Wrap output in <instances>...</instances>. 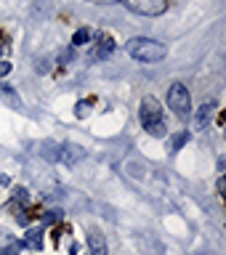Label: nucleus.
<instances>
[{
    "label": "nucleus",
    "mask_w": 226,
    "mask_h": 255,
    "mask_svg": "<svg viewBox=\"0 0 226 255\" xmlns=\"http://www.w3.org/2000/svg\"><path fill=\"white\" fill-rule=\"evenodd\" d=\"M128 11L139 16H163L168 11V0H123Z\"/></svg>",
    "instance_id": "4"
},
{
    "label": "nucleus",
    "mask_w": 226,
    "mask_h": 255,
    "mask_svg": "<svg viewBox=\"0 0 226 255\" xmlns=\"http://www.w3.org/2000/svg\"><path fill=\"white\" fill-rule=\"evenodd\" d=\"M168 107H171V112L176 117H189L192 115V93L187 85L181 83H173L171 91H168Z\"/></svg>",
    "instance_id": "3"
},
{
    "label": "nucleus",
    "mask_w": 226,
    "mask_h": 255,
    "mask_svg": "<svg viewBox=\"0 0 226 255\" xmlns=\"http://www.w3.org/2000/svg\"><path fill=\"white\" fill-rule=\"evenodd\" d=\"M187 141H189V133H176V135H173V141H171V149H173V151H179Z\"/></svg>",
    "instance_id": "12"
},
{
    "label": "nucleus",
    "mask_w": 226,
    "mask_h": 255,
    "mask_svg": "<svg viewBox=\"0 0 226 255\" xmlns=\"http://www.w3.org/2000/svg\"><path fill=\"white\" fill-rule=\"evenodd\" d=\"M21 247H24V242H19L13 234L0 229V255H19Z\"/></svg>",
    "instance_id": "5"
},
{
    "label": "nucleus",
    "mask_w": 226,
    "mask_h": 255,
    "mask_svg": "<svg viewBox=\"0 0 226 255\" xmlns=\"http://www.w3.org/2000/svg\"><path fill=\"white\" fill-rule=\"evenodd\" d=\"M139 117H141V125L144 130L155 138H163L168 135V125H165V117H163V107L155 96H144L141 99V109H139Z\"/></svg>",
    "instance_id": "2"
},
{
    "label": "nucleus",
    "mask_w": 226,
    "mask_h": 255,
    "mask_svg": "<svg viewBox=\"0 0 226 255\" xmlns=\"http://www.w3.org/2000/svg\"><path fill=\"white\" fill-rule=\"evenodd\" d=\"M88 247H91V255H107V239L99 231H91L88 234Z\"/></svg>",
    "instance_id": "6"
},
{
    "label": "nucleus",
    "mask_w": 226,
    "mask_h": 255,
    "mask_svg": "<svg viewBox=\"0 0 226 255\" xmlns=\"http://www.w3.org/2000/svg\"><path fill=\"white\" fill-rule=\"evenodd\" d=\"M125 51H128L131 59L141 61V64H157V61H163L168 56V48L160 43V40H155V37H133V40H128Z\"/></svg>",
    "instance_id": "1"
},
{
    "label": "nucleus",
    "mask_w": 226,
    "mask_h": 255,
    "mask_svg": "<svg viewBox=\"0 0 226 255\" xmlns=\"http://www.w3.org/2000/svg\"><path fill=\"white\" fill-rule=\"evenodd\" d=\"M24 247H29V250H40V247H43V231H40V229H29L27 234H24Z\"/></svg>",
    "instance_id": "9"
},
{
    "label": "nucleus",
    "mask_w": 226,
    "mask_h": 255,
    "mask_svg": "<svg viewBox=\"0 0 226 255\" xmlns=\"http://www.w3.org/2000/svg\"><path fill=\"white\" fill-rule=\"evenodd\" d=\"M88 3H99V5H112V3H123V0H88Z\"/></svg>",
    "instance_id": "16"
},
{
    "label": "nucleus",
    "mask_w": 226,
    "mask_h": 255,
    "mask_svg": "<svg viewBox=\"0 0 226 255\" xmlns=\"http://www.w3.org/2000/svg\"><path fill=\"white\" fill-rule=\"evenodd\" d=\"M0 101H3V104H8V107H21V99H19V93H16L11 85H5V83H0Z\"/></svg>",
    "instance_id": "8"
},
{
    "label": "nucleus",
    "mask_w": 226,
    "mask_h": 255,
    "mask_svg": "<svg viewBox=\"0 0 226 255\" xmlns=\"http://www.w3.org/2000/svg\"><path fill=\"white\" fill-rule=\"evenodd\" d=\"M11 69H13V64H11V61H0V77H5Z\"/></svg>",
    "instance_id": "15"
},
{
    "label": "nucleus",
    "mask_w": 226,
    "mask_h": 255,
    "mask_svg": "<svg viewBox=\"0 0 226 255\" xmlns=\"http://www.w3.org/2000/svg\"><path fill=\"white\" fill-rule=\"evenodd\" d=\"M88 37H91V29H85V27H80L77 32H75V35H72V45H85L88 43Z\"/></svg>",
    "instance_id": "11"
},
{
    "label": "nucleus",
    "mask_w": 226,
    "mask_h": 255,
    "mask_svg": "<svg viewBox=\"0 0 226 255\" xmlns=\"http://www.w3.org/2000/svg\"><path fill=\"white\" fill-rule=\"evenodd\" d=\"M112 51H115V40L109 35H101V43L91 51V59H104V56H109Z\"/></svg>",
    "instance_id": "7"
},
{
    "label": "nucleus",
    "mask_w": 226,
    "mask_h": 255,
    "mask_svg": "<svg viewBox=\"0 0 226 255\" xmlns=\"http://www.w3.org/2000/svg\"><path fill=\"white\" fill-rule=\"evenodd\" d=\"M91 104H93V99L80 101V104H77V107H80V109H77V115H80V117H85V115H88V107H91Z\"/></svg>",
    "instance_id": "13"
},
{
    "label": "nucleus",
    "mask_w": 226,
    "mask_h": 255,
    "mask_svg": "<svg viewBox=\"0 0 226 255\" xmlns=\"http://www.w3.org/2000/svg\"><path fill=\"white\" fill-rule=\"evenodd\" d=\"M45 221H48V223H53V221H61V210H48Z\"/></svg>",
    "instance_id": "14"
},
{
    "label": "nucleus",
    "mask_w": 226,
    "mask_h": 255,
    "mask_svg": "<svg viewBox=\"0 0 226 255\" xmlns=\"http://www.w3.org/2000/svg\"><path fill=\"white\" fill-rule=\"evenodd\" d=\"M213 109H216V104H213V101L203 104V107H200V112H197L195 125H197V128H205V125H208V120H211V115H213Z\"/></svg>",
    "instance_id": "10"
}]
</instances>
